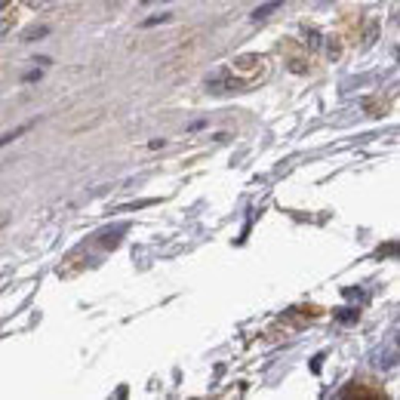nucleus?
<instances>
[{"instance_id":"6e6552de","label":"nucleus","mask_w":400,"mask_h":400,"mask_svg":"<svg viewBox=\"0 0 400 400\" xmlns=\"http://www.w3.org/2000/svg\"><path fill=\"white\" fill-rule=\"evenodd\" d=\"M339 320L342 323H351V320H357V314L355 311H345V314H339Z\"/></svg>"},{"instance_id":"f03ea898","label":"nucleus","mask_w":400,"mask_h":400,"mask_svg":"<svg viewBox=\"0 0 400 400\" xmlns=\"http://www.w3.org/2000/svg\"><path fill=\"white\" fill-rule=\"evenodd\" d=\"M231 90H240V80H231L228 74H219L216 80H210V92H231Z\"/></svg>"},{"instance_id":"f257e3e1","label":"nucleus","mask_w":400,"mask_h":400,"mask_svg":"<svg viewBox=\"0 0 400 400\" xmlns=\"http://www.w3.org/2000/svg\"><path fill=\"white\" fill-rule=\"evenodd\" d=\"M373 364H376V369H391L394 364H397V345L391 342L388 348H379L376 355H373Z\"/></svg>"},{"instance_id":"423d86ee","label":"nucleus","mask_w":400,"mask_h":400,"mask_svg":"<svg viewBox=\"0 0 400 400\" xmlns=\"http://www.w3.org/2000/svg\"><path fill=\"white\" fill-rule=\"evenodd\" d=\"M53 4H59V0H28V6H31V9H46Z\"/></svg>"},{"instance_id":"1a4fd4ad","label":"nucleus","mask_w":400,"mask_h":400,"mask_svg":"<svg viewBox=\"0 0 400 400\" xmlns=\"http://www.w3.org/2000/svg\"><path fill=\"white\" fill-rule=\"evenodd\" d=\"M4 6H9V0H0V9H4Z\"/></svg>"},{"instance_id":"9d476101","label":"nucleus","mask_w":400,"mask_h":400,"mask_svg":"<svg viewBox=\"0 0 400 400\" xmlns=\"http://www.w3.org/2000/svg\"><path fill=\"white\" fill-rule=\"evenodd\" d=\"M145 4H151V0H145Z\"/></svg>"},{"instance_id":"7ed1b4c3","label":"nucleus","mask_w":400,"mask_h":400,"mask_svg":"<svg viewBox=\"0 0 400 400\" xmlns=\"http://www.w3.org/2000/svg\"><path fill=\"white\" fill-rule=\"evenodd\" d=\"M281 6H283V0H271V4H265V6L253 9V13H249V18H253V22H262V18H265L268 13H274V9H281Z\"/></svg>"},{"instance_id":"0eeeda50","label":"nucleus","mask_w":400,"mask_h":400,"mask_svg":"<svg viewBox=\"0 0 400 400\" xmlns=\"http://www.w3.org/2000/svg\"><path fill=\"white\" fill-rule=\"evenodd\" d=\"M161 22H170V16H166V13H163V16H151V18H148V22H145V25H148V28H151V25H161Z\"/></svg>"},{"instance_id":"20e7f679","label":"nucleus","mask_w":400,"mask_h":400,"mask_svg":"<svg viewBox=\"0 0 400 400\" xmlns=\"http://www.w3.org/2000/svg\"><path fill=\"white\" fill-rule=\"evenodd\" d=\"M28 133V124L25 126H16V129H9V133H4V136H0V148H6L9 142H16V139H22Z\"/></svg>"},{"instance_id":"39448f33","label":"nucleus","mask_w":400,"mask_h":400,"mask_svg":"<svg viewBox=\"0 0 400 400\" xmlns=\"http://www.w3.org/2000/svg\"><path fill=\"white\" fill-rule=\"evenodd\" d=\"M46 34H50V28L46 25H34L31 31H25V40H31V37H46Z\"/></svg>"}]
</instances>
